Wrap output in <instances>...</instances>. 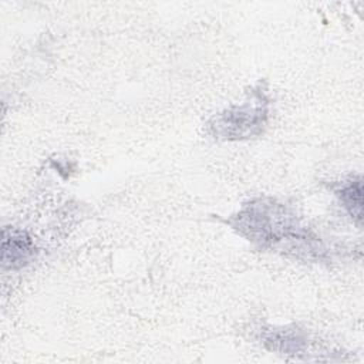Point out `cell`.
Here are the masks:
<instances>
[{"label": "cell", "mask_w": 364, "mask_h": 364, "mask_svg": "<svg viewBox=\"0 0 364 364\" xmlns=\"http://www.w3.org/2000/svg\"><path fill=\"white\" fill-rule=\"evenodd\" d=\"M230 225L262 247L304 255L307 259H318L326 252L318 237L301 226L282 203L270 199L249 202L232 218Z\"/></svg>", "instance_id": "6da1fadb"}, {"label": "cell", "mask_w": 364, "mask_h": 364, "mask_svg": "<svg viewBox=\"0 0 364 364\" xmlns=\"http://www.w3.org/2000/svg\"><path fill=\"white\" fill-rule=\"evenodd\" d=\"M269 118V100L260 87L253 90L242 105H235L210 122V131L216 138L243 139L263 131Z\"/></svg>", "instance_id": "7a4b0ae2"}, {"label": "cell", "mask_w": 364, "mask_h": 364, "mask_svg": "<svg viewBox=\"0 0 364 364\" xmlns=\"http://www.w3.org/2000/svg\"><path fill=\"white\" fill-rule=\"evenodd\" d=\"M34 245L26 232L4 229L1 243V264L4 269H17L30 262Z\"/></svg>", "instance_id": "3957f363"}, {"label": "cell", "mask_w": 364, "mask_h": 364, "mask_svg": "<svg viewBox=\"0 0 364 364\" xmlns=\"http://www.w3.org/2000/svg\"><path fill=\"white\" fill-rule=\"evenodd\" d=\"M264 344L270 350L286 354H301L309 344L304 333L297 328H273L264 334Z\"/></svg>", "instance_id": "277c9868"}, {"label": "cell", "mask_w": 364, "mask_h": 364, "mask_svg": "<svg viewBox=\"0 0 364 364\" xmlns=\"http://www.w3.org/2000/svg\"><path fill=\"white\" fill-rule=\"evenodd\" d=\"M337 195L340 202L343 203L344 209L351 215V218L357 219L358 222L363 218V183L361 179H351L346 185H343Z\"/></svg>", "instance_id": "5b68a950"}]
</instances>
